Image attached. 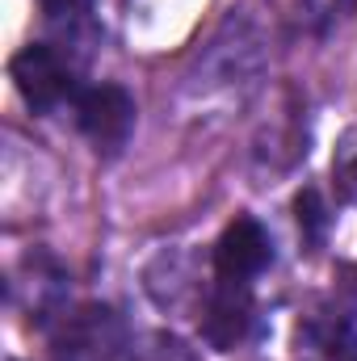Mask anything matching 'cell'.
I'll list each match as a JSON object with an SVG mask.
<instances>
[{
    "instance_id": "obj_1",
    "label": "cell",
    "mask_w": 357,
    "mask_h": 361,
    "mask_svg": "<svg viewBox=\"0 0 357 361\" xmlns=\"http://www.w3.org/2000/svg\"><path fill=\"white\" fill-rule=\"evenodd\" d=\"M8 72L34 114H55L63 105H76V97L85 92L80 59L72 55V47H59V42H30L25 51L13 55Z\"/></svg>"
},
{
    "instance_id": "obj_2",
    "label": "cell",
    "mask_w": 357,
    "mask_h": 361,
    "mask_svg": "<svg viewBox=\"0 0 357 361\" xmlns=\"http://www.w3.org/2000/svg\"><path fill=\"white\" fill-rule=\"evenodd\" d=\"M126 341H131V328L122 311L105 302L68 307L51 324V361H118Z\"/></svg>"
},
{
    "instance_id": "obj_3",
    "label": "cell",
    "mask_w": 357,
    "mask_h": 361,
    "mask_svg": "<svg viewBox=\"0 0 357 361\" xmlns=\"http://www.w3.org/2000/svg\"><path fill=\"white\" fill-rule=\"evenodd\" d=\"M80 135L92 143L97 156H122L135 135V97L122 85H89L72 105Z\"/></svg>"
},
{
    "instance_id": "obj_4",
    "label": "cell",
    "mask_w": 357,
    "mask_h": 361,
    "mask_svg": "<svg viewBox=\"0 0 357 361\" xmlns=\"http://www.w3.org/2000/svg\"><path fill=\"white\" fill-rule=\"evenodd\" d=\"M257 324V294L253 281H223L210 273L206 286V307H202V341L210 349H236L248 341Z\"/></svg>"
},
{
    "instance_id": "obj_5",
    "label": "cell",
    "mask_w": 357,
    "mask_h": 361,
    "mask_svg": "<svg viewBox=\"0 0 357 361\" xmlns=\"http://www.w3.org/2000/svg\"><path fill=\"white\" fill-rule=\"evenodd\" d=\"M269 265H273V240L253 214L231 219L210 248V273L223 281H257Z\"/></svg>"
},
{
    "instance_id": "obj_6",
    "label": "cell",
    "mask_w": 357,
    "mask_h": 361,
    "mask_svg": "<svg viewBox=\"0 0 357 361\" xmlns=\"http://www.w3.org/2000/svg\"><path fill=\"white\" fill-rule=\"evenodd\" d=\"M8 298L42 328H51L63 311H68V273L59 269L55 257L34 252L21 261L17 277L8 281Z\"/></svg>"
},
{
    "instance_id": "obj_7",
    "label": "cell",
    "mask_w": 357,
    "mask_h": 361,
    "mask_svg": "<svg viewBox=\"0 0 357 361\" xmlns=\"http://www.w3.org/2000/svg\"><path fill=\"white\" fill-rule=\"evenodd\" d=\"M261 42H257V34H253V25L248 21H227L223 25V34L206 47V55H202V63H206V85L202 89H214V85H231L236 76H244V72H253L257 63H261V51H257Z\"/></svg>"
},
{
    "instance_id": "obj_8",
    "label": "cell",
    "mask_w": 357,
    "mask_h": 361,
    "mask_svg": "<svg viewBox=\"0 0 357 361\" xmlns=\"http://www.w3.org/2000/svg\"><path fill=\"white\" fill-rule=\"evenodd\" d=\"M307 341L324 361H357V298H345L307 319Z\"/></svg>"
},
{
    "instance_id": "obj_9",
    "label": "cell",
    "mask_w": 357,
    "mask_h": 361,
    "mask_svg": "<svg viewBox=\"0 0 357 361\" xmlns=\"http://www.w3.org/2000/svg\"><path fill=\"white\" fill-rule=\"evenodd\" d=\"M118 361H198V357L185 341L169 336V332H139V336L126 341Z\"/></svg>"
},
{
    "instance_id": "obj_10",
    "label": "cell",
    "mask_w": 357,
    "mask_h": 361,
    "mask_svg": "<svg viewBox=\"0 0 357 361\" xmlns=\"http://www.w3.org/2000/svg\"><path fill=\"white\" fill-rule=\"evenodd\" d=\"M332 180H337L341 202H357V126H349L345 139L337 143V156H332Z\"/></svg>"
},
{
    "instance_id": "obj_11",
    "label": "cell",
    "mask_w": 357,
    "mask_h": 361,
    "mask_svg": "<svg viewBox=\"0 0 357 361\" xmlns=\"http://www.w3.org/2000/svg\"><path fill=\"white\" fill-rule=\"evenodd\" d=\"M294 219H298V227H303V240L307 244H324V235H328V210H324V197H320V189H303L298 197H294Z\"/></svg>"
},
{
    "instance_id": "obj_12",
    "label": "cell",
    "mask_w": 357,
    "mask_h": 361,
    "mask_svg": "<svg viewBox=\"0 0 357 361\" xmlns=\"http://www.w3.org/2000/svg\"><path fill=\"white\" fill-rule=\"evenodd\" d=\"M353 8H357V0H303V21L311 30H332Z\"/></svg>"
},
{
    "instance_id": "obj_13",
    "label": "cell",
    "mask_w": 357,
    "mask_h": 361,
    "mask_svg": "<svg viewBox=\"0 0 357 361\" xmlns=\"http://www.w3.org/2000/svg\"><path fill=\"white\" fill-rule=\"evenodd\" d=\"M38 4H42V13H47L51 21H59V25H80L92 13L97 0H38Z\"/></svg>"
}]
</instances>
